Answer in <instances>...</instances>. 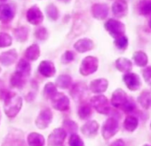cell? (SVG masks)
Segmentation results:
<instances>
[{
    "label": "cell",
    "mask_w": 151,
    "mask_h": 146,
    "mask_svg": "<svg viewBox=\"0 0 151 146\" xmlns=\"http://www.w3.org/2000/svg\"><path fill=\"white\" fill-rule=\"evenodd\" d=\"M22 107V98L15 93L8 92L5 97L4 110L9 118H14Z\"/></svg>",
    "instance_id": "obj_1"
},
{
    "label": "cell",
    "mask_w": 151,
    "mask_h": 146,
    "mask_svg": "<svg viewBox=\"0 0 151 146\" xmlns=\"http://www.w3.org/2000/svg\"><path fill=\"white\" fill-rule=\"evenodd\" d=\"M104 28L114 38L124 36L125 33V25L122 22L116 19H109L105 22Z\"/></svg>",
    "instance_id": "obj_2"
},
{
    "label": "cell",
    "mask_w": 151,
    "mask_h": 146,
    "mask_svg": "<svg viewBox=\"0 0 151 146\" xmlns=\"http://www.w3.org/2000/svg\"><path fill=\"white\" fill-rule=\"evenodd\" d=\"M99 60L94 56L86 57L80 65L79 71L83 76H89L98 69Z\"/></svg>",
    "instance_id": "obj_3"
},
{
    "label": "cell",
    "mask_w": 151,
    "mask_h": 146,
    "mask_svg": "<svg viewBox=\"0 0 151 146\" xmlns=\"http://www.w3.org/2000/svg\"><path fill=\"white\" fill-rule=\"evenodd\" d=\"M91 105L101 114H108L110 111L109 100L104 95H95L91 98Z\"/></svg>",
    "instance_id": "obj_4"
},
{
    "label": "cell",
    "mask_w": 151,
    "mask_h": 146,
    "mask_svg": "<svg viewBox=\"0 0 151 146\" xmlns=\"http://www.w3.org/2000/svg\"><path fill=\"white\" fill-rule=\"evenodd\" d=\"M118 128H119V125L116 119H114V118L108 119L102 126L101 133H102L103 138L106 140L110 139L117 133Z\"/></svg>",
    "instance_id": "obj_5"
},
{
    "label": "cell",
    "mask_w": 151,
    "mask_h": 146,
    "mask_svg": "<svg viewBox=\"0 0 151 146\" xmlns=\"http://www.w3.org/2000/svg\"><path fill=\"white\" fill-rule=\"evenodd\" d=\"M52 107L60 111H66L69 109L70 102L68 96H66L62 93H57L52 99Z\"/></svg>",
    "instance_id": "obj_6"
},
{
    "label": "cell",
    "mask_w": 151,
    "mask_h": 146,
    "mask_svg": "<svg viewBox=\"0 0 151 146\" xmlns=\"http://www.w3.org/2000/svg\"><path fill=\"white\" fill-rule=\"evenodd\" d=\"M27 21L35 26L41 24L44 21V14L40 8L37 6H32L27 11Z\"/></svg>",
    "instance_id": "obj_7"
},
{
    "label": "cell",
    "mask_w": 151,
    "mask_h": 146,
    "mask_svg": "<svg viewBox=\"0 0 151 146\" xmlns=\"http://www.w3.org/2000/svg\"><path fill=\"white\" fill-rule=\"evenodd\" d=\"M52 120V111L48 108L44 109L40 111L38 114L37 119H36V126L39 129H45L48 127L50 123Z\"/></svg>",
    "instance_id": "obj_8"
},
{
    "label": "cell",
    "mask_w": 151,
    "mask_h": 146,
    "mask_svg": "<svg viewBox=\"0 0 151 146\" xmlns=\"http://www.w3.org/2000/svg\"><path fill=\"white\" fill-rule=\"evenodd\" d=\"M67 133L62 128H56L52 131V133L48 137V144L50 146H60L62 145L63 142L65 141Z\"/></svg>",
    "instance_id": "obj_9"
},
{
    "label": "cell",
    "mask_w": 151,
    "mask_h": 146,
    "mask_svg": "<svg viewBox=\"0 0 151 146\" xmlns=\"http://www.w3.org/2000/svg\"><path fill=\"white\" fill-rule=\"evenodd\" d=\"M109 7L106 4H102V3L93 4L91 7L92 15L93 16V18L99 21L105 20L109 15Z\"/></svg>",
    "instance_id": "obj_10"
},
{
    "label": "cell",
    "mask_w": 151,
    "mask_h": 146,
    "mask_svg": "<svg viewBox=\"0 0 151 146\" xmlns=\"http://www.w3.org/2000/svg\"><path fill=\"white\" fill-rule=\"evenodd\" d=\"M123 80H124V82L126 85V87L132 91L138 90L139 88V87L141 86L140 79L136 73L127 72L124 75Z\"/></svg>",
    "instance_id": "obj_11"
},
{
    "label": "cell",
    "mask_w": 151,
    "mask_h": 146,
    "mask_svg": "<svg viewBox=\"0 0 151 146\" xmlns=\"http://www.w3.org/2000/svg\"><path fill=\"white\" fill-rule=\"evenodd\" d=\"M69 94L71 95L72 98L75 101H77V102L81 101L87 95V87L83 82L77 83L71 87V90L69 91Z\"/></svg>",
    "instance_id": "obj_12"
},
{
    "label": "cell",
    "mask_w": 151,
    "mask_h": 146,
    "mask_svg": "<svg viewBox=\"0 0 151 146\" xmlns=\"http://www.w3.org/2000/svg\"><path fill=\"white\" fill-rule=\"evenodd\" d=\"M111 10L115 17L123 18L128 14V4L125 0H115Z\"/></svg>",
    "instance_id": "obj_13"
},
{
    "label": "cell",
    "mask_w": 151,
    "mask_h": 146,
    "mask_svg": "<svg viewBox=\"0 0 151 146\" xmlns=\"http://www.w3.org/2000/svg\"><path fill=\"white\" fill-rule=\"evenodd\" d=\"M15 15V12L14 8L7 5V4H3L0 5V22L4 23H8L10 22Z\"/></svg>",
    "instance_id": "obj_14"
},
{
    "label": "cell",
    "mask_w": 151,
    "mask_h": 146,
    "mask_svg": "<svg viewBox=\"0 0 151 146\" xmlns=\"http://www.w3.org/2000/svg\"><path fill=\"white\" fill-rule=\"evenodd\" d=\"M38 71L41 75H43L45 78H51L53 77L56 73V69L54 67V64L51 61H43L40 62L38 66Z\"/></svg>",
    "instance_id": "obj_15"
},
{
    "label": "cell",
    "mask_w": 151,
    "mask_h": 146,
    "mask_svg": "<svg viewBox=\"0 0 151 146\" xmlns=\"http://www.w3.org/2000/svg\"><path fill=\"white\" fill-rule=\"evenodd\" d=\"M127 100V95L126 93L121 89V88H117L116 90L114 91L113 95H112V98H111V104L115 107V108H118L121 109L122 106L124 104V103Z\"/></svg>",
    "instance_id": "obj_16"
},
{
    "label": "cell",
    "mask_w": 151,
    "mask_h": 146,
    "mask_svg": "<svg viewBox=\"0 0 151 146\" xmlns=\"http://www.w3.org/2000/svg\"><path fill=\"white\" fill-rule=\"evenodd\" d=\"M94 47V43L92 39L90 38H81L79 40H78L74 44V48L76 51H78V53H86L88 51L93 50Z\"/></svg>",
    "instance_id": "obj_17"
},
{
    "label": "cell",
    "mask_w": 151,
    "mask_h": 146,
    "mask_svg": "<svg viewBox=\"0 0 151 146\" xmlns=\"http://www.w3.org/2000/svg\"><path fill=\"white\" fill-rule=\"evenodd\" d=\"M109 87V82L106 79L94 80L90 83V90L94 94L104 93Z\"/></svg>",
    "instance_id": "obj_18"
},
{
    "label": "cell",
    "mask_w": 151,
    "mask_h": 146,
    "mask_svg": "<svg viewBox=\"0 0 151 146\" xmlns=\"http://www.w3.org/2000/svg\"><path fill=\"white\" fill-rule=\"evenodd\" d=\"M98 129H99V124L95 120H91V121L86 122L81 127V132L86 137L91 138V137H93L97 134Z\"/></svg>",
    "instance_id": "obj_19"
},
{
    "label": "cell",
    "mask_w": 151,
    "mask_h": 146,
    "mask_svg": "<svg viewBox=\"0 0 151 146\" xmlns=\"http://www.w3.org/2000/svg\"><path fill=\"white\" fill-rule=\"evenodd\" d=\"M17 52L15 49H11L9 51L4 52L0 55V62L4 66H10L14 64L17 59Z\"/></svg>",
    "instance_id": "obj_20"
},
{
    "label": "cell",
    "mask_w": 151,
    "mask_h": 146,
    "mask_svg": "<svg viewBox=\"0 0 151 146\" xmlns=\"http://www.w3.org/2000/svg\"><path fill=\"white\" fill-rule=\"evenodd\" d=\"M31 71V66L29 64V62L25 60V59H22L19 61L18 64H17V68H16V73L24 78H27L29 76Z\"/></svg>",
    "instance_id": "obj_21"
},
{
    "label": "cell",
    "mask_w": 151,
    "mask_h": 146,
    "mask_svg": "<svg viewBox=\"0 0 151 146\" xmlns=\"http://www.w3.org/2000/svg\"><path fill=\"white\" fill-rule=\"evenodd\" d=\"M116 69L121 71V72H124L127 73L128 71H130L132 68V61L127 59V58H124V57H120L116 61Z\"/></svg>",
    "instance_id": "obj_22"
},
{
    "label": "cell",
    "mask_w": 151,
    "mask_h": 146,
    "mask_svg": "<svg viewBox=\"0 0 151 146\" xmlns=\"http://www.w3.org/2000/svg\"><path fill=\"white\" fill-rule=\"evenodd\" d=\"M40 56V49L37 44L29 46L25 51V57L29 61H36Z\"/></svg>",
    "instance_id": "obj_23"
},
{
    "label": "cell",
    "mask_w": 151,
    "mask_h": 146,
    "mask_svg": "<svg viewBox=\"0 0 151 146\" xmlns=\"http://www.w3.org/2000/svg\"><path fill=\"white\" fill-rule=\"evenodd\" d=\"M28 143L29 146H44L45 138L37 133H30L28 136Z\"/></svg>",
    "instance_id": "obj_24"
},
{
    "label": "cell",
    "mask_w": 151,
    "mask_h": 146,
    "mask_svg": "<svg viewBox=\"0 0 151 146\" xmlns=\"http://www.w3.org/2000/svg\"><path fill=\"white\" fill-rule=\"evenodd\" d=\"M132 58H133V61H134L135 64L139 66V67H145L147 64V61H148L147 55L143 51L135 52L133 53V55H132Z\"/></svg>",
    "instance_id": "obj_25"
},
{
    "label": "cell",
    "mask_w": 151,
    "mask_h": 146,
    "mask_svg": "<svg viewBox=\"0 0 151 146\" xmlns=\"http://www.w3.org/2000/svg\"><path fill=\"white\" fill-rule=\"evenodd\" d=\"M138 102L144 110H147L151 104V94L149 91H142L139 96L138 97Z\"/></svg>",
    "instance_id": "obj_26"
},
{
    "label": "cell",
    "mask_w": 151,
    "mask_h": 146,
    "mask_svg": "<svg viewBox=\"0 0 151 146\" xmlns=\"http://www.w3.org/2000/svg\"><path fill=\"white\" fill-rule=\"evenodd\" d=\"M15 38L20 42H25L29 37V29L25 26H21L14 30Z\"/></svg>",
    "instance_id": "obj_27"
},
{
    "label": "cell",
    "mask_w": 151,
    "mask_h": 146,
    "mask_svg": "<svg viewBox=\"0 0 151 146\" xmlns=\"http://www.w3.org/2000/svg\"><path fill=\"white\" fill-rule=\"evenodd\" d=\"M72 84V78L68 75H60L56 80V87L61 89L68 88Z\"/></svg>",
    "instance_id": "obj_28"
},
{
    "label": "cell",
    "mask_w": 151,
    "mask_h": 146,
    "mask_svg": "<svg viewBox=\"0 0 151 146\" xmlns=\"http://www.w3.org/2000/svg\"><path fill=\"white\" fill-rule=\"evenodd\" d=\"M139 14L144 16L151 14V0H142L139 2Z\"/></svg>",
    "instance_id": "obj_29"
},
{
    "label": "cell",
    "mask_w": 151,
    "mask_h": 146,
    "mask_svg": "<svg viewBox=\"0 0 151 146\" xmlns=\"http://www.w3.org/2000/svg\"><path fill=\"white\" fill-rule=\"evenodd\" d=\"M92 113H93L92 106L88 103H83L78 108V114L81 119H86L90 118Z\"/></svg>",
    "instance_id": "obj_30"
},
{
    "label": "cell",
    "mask_w": 151,
    "mask_h": 146,
    "mask_svg": "<svg viewBox=\"0 0 151 146\" xmlns=\"http://www.w3.org/2000/svg\"><path fill=\"white\" fill-rule=\"evenodd\" d=\"M138 124H139V121H138V119L136 117H133V116H128L124 121V127L129 131V132H132L134 131L137 126H138Z\"/></svg>",
    "instance_id": "obj_31"
},
{
    "label": "cell",
    "mask_w": 151,
    "mask_h": 146,
    "mask_svg": "<svg viewBox=\"0 0 151 146\" xmlns=\"http://www.w3.org/2000/svg\"><path fill=\"white\" fill-rule=\"evenodd\" d=\"M10 83L14 87L22 88L26 83V78L17 74V73L15 72L14 74L12 75V77L10 79Z\"/></svg>",
    "instance_id": "obj_32"
},
{
    "label": "cell",
    "mask_w": 151,
    "mask_h": 146,
    "mask_svg": "<svg viewBox=\"0 0 151 146\" xmlns=\"http://www.w3.org/2000/svg\"><path fill=\"white\" fill-rule=\"evenodd\" d=\"M45 13L48 16V18L51 21H56L59 18V11L58 8L53 5V4H50L46 7L45 8Z\"/></svg>",
    "instance_id": "obj_33"
},
{
    "label": "cell",
    "mask_w": 151,
    "mask_h": 146,
    "mask_svg": "<svg viewBox=\"0 0 151 146\" xmlns=\"http://www.w3.org/2000/svg\"><path fill=\"white\" fill-rule=\"evenodd\" d=\"M57 87L53 83H47L44 88V95L46 98L52 99L57 94Z\"/></svg>",
    "instance_id": "obj_34"
},
{
    "label": "cell",
    "mask_w": 151,
    "mask_h": 146,
    "mask_svg": "<svg viewBox=\"0 0 151 146\" xmlns=\"http://www.w3.org/2000/svg\"><path fill=\"white\" fill-rule=\"evenodd\" d=\"M22 144H23V139H22V136L17 137L16 135L15 136L12 135V137L9 136L6 138L3 146H22Z\"/></svg>",
    "instance_id": "obj_35"
},
{
    "label": "cell",
    "mask_w": 151,
    "mask_h": 146,
    "mask_svg": "<svg viewBox=\"0 0 151 146\" xmlns=\"http://www.w3.org/2000/svg\"><path fill=\"white\" fill-rule=\"evenodd\" d=\"M66 133L68 132L70 134H75L76 132L78 131V125L75 121H72L70 119H66L63 121V127H62Z\"/></svg>",
    "instance_id": "obj_36"
},
{
    "label": "cell",
    "mask_w": 151,
    "mask_h": 146,
    "mask_svg": "<svg viewBox=\"0 0 151 146\" xmlns=\"http://www.w3.org/2000/svg\"><path fill=\"white\" fill-rule=\"evenodd\" d=\"M13 43L12 37L5 32H0V47L10 46Z\"/></svg>",
    "instance_id": "obj_37"
},
{
    "label": "cell",
    "mask_w": 151,
    "mask_h": 146,
    "mask_svg": "<svg viewBox=\"0 0 151 146\" xmlns=\"http://www.w3.org/2000/svg\"><path fill=\"white\" fill-rule=\"evenodd\" d=\"M114 44L115 46L120 49V50H124L127 48L128 46V38L126 36H121L119 38H115V41H114Z\"/></svg>",
    "instance_id": "obj_38"
},
{
    "label": "cell",
    "mask_w": 151,
    "mask_h": 146,
    "mask_svg": "<svg viewBox=\"0 0 151 146\" xmlns=\"http://www.w3.org/2000/svg\"><path fill=\"white\" fill-rule=\"evenodd\" d=\"M48 31L46 30V28L45 27H39L35 30V37L38 39V40H46L48 38Z\"/></svg>",
    "instance_id": "obj_39"
},
{
    "label": "cell",
    "mask_w": 151,
    "mask_h": 146,
    "mask_svg": "<svg viewBox=\"0 0 151 146\" xmlns=\"http://www.w3.org/2000/svg\"><path fill=\"white\" fill-rule=\"evenodd\" d=\"M68 143H69V146H84L83 140L77 134H71L69 141H68Z\"/></svg>",
    "instance_id": "obj_40"
},
{
    "label": "cell",
    "mask_w": 151,
    "mask_h": 146,
    "mask_svg": "<svg viewBox=\"0 0 151 146\" xmlns=\"http://www.w3.org/2000/svg\"><path fill=\"white\" fill-rule=\"evenodd\" d=\"M121 109L124 111H125V112H132V111H134V109H135V103H134L133 99L131 98V97H127L126 102L124 103V104L122 106Z\"/></svg>",
    "instance_id": "obj_41"
},
{
    "label": "cell",
    "mask_w": 151,
    "mask_h": 146,
    "mask_svg": "<svg viewBox=\"0 0 151 146\" xmlns=\"http://www.w3.org/2000/svg\"><path fill=\"white\" fill-rule=\"evenodd\" d=\"M75 54L72 51H66L61 56V62L63 64H68L74 61Z\"/></svg>",
    "instance_id": "obj_42"
},
{
    "label": "cell",
    "mask_w": 151,
    "mask_h": 146,
    "mask_svg": "<svg viewBox=\"0 0 151 146\" xmlns=\"http://www.w3.org/2000/svg\"><path fill=\"white\" fill-rule=\"evenodd\" d=\"M142 75H143L145 81L148 83L149 85H151V66L146 67L142 70Z\"/></svg>",
    "instance_id": "obj_43"
},
{
    "label": "cell",
    "mask_w": 151,
    "mask_h": 146,
    "mask_svg": "<svg viewBox=\"0 0 151 146\" xmlns=\"http://www.w3.org/2000/svg\"><path fill=\"white\" fill-rule=\"evenodd\" d=\"M110 146H125V143L122 139H117V140L114 141L110 144Z\"/></svg>",
    "instance_id": "obj_44"
},
{
    "label": "cell",
    "mask_w": 151,
    "mask_h": 146,
    "mask_svg": "<svg viewBox=\"0 0 151 146\" xmlns=\"http://www.w3.org/2000/svg\"><path fill=\"white\" fill-rule=\"evenodd\" d=\"M59 1H60V2H63V3H68L70 0H59Z\"/></svg>",
    "instance_id": "obj_45"
},
{
    "label": "cell",
    "mask_w": 151,
    "mask_h": 146,
    "mask_svg": "<svg viewBox=\"0 0 151 146\" xmlns=\"http://www.w3.org/2000/svg\"><path fill=\"white\" fill-rule=\"evenodd\" d=\"M148 27L151 29V18L149 19V21H148Z\"/></svg>",
    "instance_id": "obj_46"
},
{
    "label": "cell",
    "mask_w": 151,
    "mask_h": 146,
    "mask_svg": "<svg viewBox=\"0 0 151 146\" xmlns=\"http://www.w3.org/2000/svg\"><path fill=\"white\" fill-rule=\"evenodd\" d=\"M1 2H5V1H6V0H0Z\"/></svg>",
    "instance_id": "obj_47"
},
{
    "label": "cell",
    "mask_w": 151,
    "mask_h": 146,
    "mask_svg": "<svg viewBox=\"0 0 151 146\" xmlns=\"http://www.w3.org/2000/svg\"><path fill=\"white\" fill-rule=\"evenodd\" d=\"M143 146H151V145H148V144H145V145H143Z\"/></svg>",
    "instance_id": "obj_48"
},
{
    "label": "cell",
    "mask_w": 151,
    "mask_h": 146,
    "mask_svg": "<svg viewBox=\"0 0 151 146\" xmlns=\"http://www.w3.org/2000/svg\"><path fill=\"white\" fill-rule=\"evenodd\" d=\"M0 120H1V112H0Z\"/></svg>",
    "instance_id": "obj_49"
},
{
    "label": "cell",
    "mask_w": 151,
    "mask_h": 146,
    "mask_svg": "<svg viewBox=\"0 0 151 146\" xmlns=\"http://www.w3.org/2000/svg\"><path fill=\"white\" fill-rule=\"evenodd\" d=\"M0 72H1V68H0Z\"/></svg>",
    "instance_id": "obj_50"
},
{
    "label": "cell",
    "mask_w": 151,
    "mask_h": 146,
    "mask_svg": "<svg viewBox=\"0 0 151 146\" xmlns=\"http://www.w3.org/2000/svg\"><path fill=\"white\" fill-rule=\"evenodd\" d=\"M60 146H63V145H60Z\"/></svg>",
    "instance_id": "obj_51"
},
{
    "label": "cell",
    "mask_w": 151,
    "mask_h": 146,
    "mask_svg": "<svg viewBox=\"0 0 151 146\" xmlns=\"http://www.w3.org/2000/svg\"><path fill=\"white\" fill-rule=\"evenodd\" d=\"M150 127H151V124H150Z\"/></svg>",
    "instance_id": "obj_52"
}]
</instances>
